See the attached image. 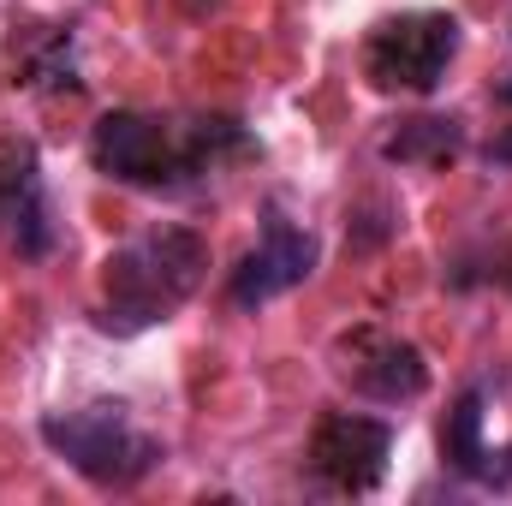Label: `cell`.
<instances>
[{"label":"cell","mask_w":512,"mask_h":506,"mask_svg":"<svg viewBox=\"0 0 512 506\" xmlns=\"http://www.w3.org/2000/svg\"><path fill=\"white\" fill-rule=\"evenodd\" d=\"M203 268H209V251H203L197 233H185V227H161L143 251L108 256V286H114L120 316H126L131 328H143V322H155L167 304L191 298L197 280H203Z\"/></svg>","instance_id":"1"},{"label":"cell","mask_w":512,"mask_h":506,"mask_svg":"<svg viewBox=\"0 0 512 506\" xmlns=\"http://www.w3.org/2000/svg\"><path fill=\"white\" fill-rule=\"evenodd\" d=\"M42 441L78 477H90L102 489H126L161 459V447L131 429L120 405H90V411H66V417L54 411V417H42Z\"/></svg>","instance_id":"2"},{"label":"cell","mask_w":512,"mask_h":506,"mask_svg":"<svg viewBox=\"0 0 512 506\" xmlns=\"http://www.w3.org/2000/svg\"><path fill=\"white\" fill-rule=\"evenodd\" d=\"M459 54V18L447 12H405L387 18L364 48V66L376 78V90H435L447 60Z\"/></svg>","instance_id":"3"},{"label":"cell","mask_w":512,"mask_h":506,"mask_svg":"<svg viewBox=\"0 0 512 506\" xmlns=\"http://www.w3.org/2000/svg\"><path fill=\"white\" fill-rule=\"evenodd\" d=\"M387 453H393V429L382 417H358V411H334L316 423L310 441V465L322 483L346 489V495H370L387 477Z\"/></svg>","instance_id":"4"},{"label":"cell","mask_w":512,"mask_h":506,"mask_svg":"<svg viewBox=\"0 0 512 506\" xmlns=\"http://www.w3.org/2000/svg\"><path fill=\"white\" fill-rule=\"evenodd\" d=\"M316 256L322 251H316L310 233H298V227H286L280 215H268L262 251H251L239 268H233V304H239V310H256V304H268L274 292L310 280V274H316Z\"/></svg>","instance_id":"5"},{"label":"cell","mask_w":512,"mask_h":506,"mask_svg":"<svg viewBox=\"0 0 512 506\" xmlns=\"http://www.w3.org/2000/svg\"><path fill=\"white\" fill-rule=\"evenodd\" d=\"M90 155L108 179H126V185H161L167 179V137L155 120L143 114H102L90 131Z\"/></svg>","instance_id":"6"},{"label":"cell","mask_w":512,"mask_h":506,"mask_svg":"<svg viewBox=\"0 0 512 506\" xmlns=\"http://www.w3.org/2000/svg\"><path fill=\"white\" fill-rule=\"evenodd\" d=\"M364 346H370V358H364V364H346L358 393H370V399H382V405H399V399H417V393L429 387V364H423L417 346H405V340H376V334H364Z\"/></svg>","instance_id":"7"},{"label":"cell","mask_w":512,"mask_h":506,"mask_svg":"<svg viewBox=\"0 0 512 506\" xmlns=\"http://www.w3.org/2000/svg\"><path fill=\"white\" fill-rule=\"evenodd\" d=\"M441 453L459 477H477L489 471V447H483V393H459V405L447 411V429H441Z\"/></svg>","instance_id":"8"},{"label":"cell","mask_w":512,"mask_h":506,"mask_svg":"<svg viewBox=\"0 0 512 506\" xmlns=\"http://www.w3.org/2000/svg\"><path fill=\"white\" fill-rule=\"evenodd\" d=\"M459 149H465V131H459V120H411V126H399L382 143V155H387V161H399V167L453 161Z\"/></svg>","instance_id":"9"},{"label":"cell","mask_w":512,"mask_h":506,"mask_svg":"<svg viewBox=\"0 0 512 506\" xmlns=\"http://www.w3.org/2000/svg\"><path fill=\"white\" fill-rule=\"evenodd\" d=\"M12 245H18V256H48V245H54V233H48V209H42V197H30L12 221Z\"/></svg>","instance_id":"10"},{"label":"cell","mask_w":512,"mask_h":506,"mask_svg":"<svg viewBox=\"0 0 512 506\" xmlns=\"http://www.w3.org/2000/svg\"><path fill=\"white\" fill-rule=\"evenodd\" d=\"M483 483H489V489H507V483H512V447H507V453H495V459H489Z\"/></svg>","instance_id":"11"},{"label":"cell","mask_w":512,"mask_h":506,"mask_svg":"<svg viewBox=\"0 0 512 506\" xmlns=\"http://www.w3.org/2000/svg\"><path fill=\"white\" fill-rule=\"evenodd\" d=\"M483 161H489V167H512V131H501V137H489Z\"/></svg>","instance_id":"12"},{"label":"cell","mask_w":512,"mask_h":506,"mask_svg":"<svg viewBox=\"0 0 512 506\" xmlns=\"http://www.w3.org/2000/svg\"><path fill=\"white\" fill-rule=\"evenodd\" d=\"M501 102H512V84H501Z\"/></svg>","instance_id":"13"}]
</instances>
